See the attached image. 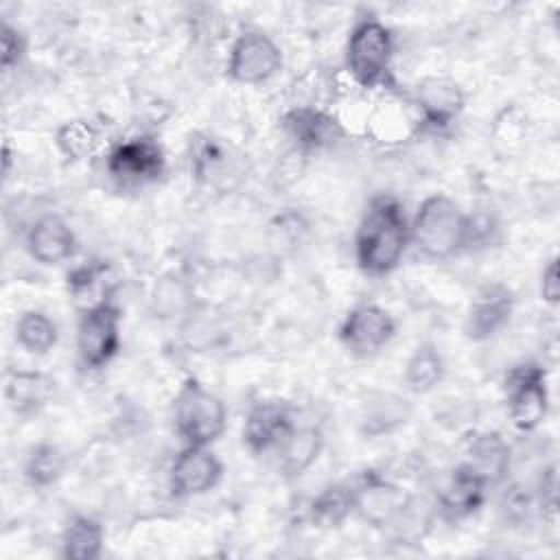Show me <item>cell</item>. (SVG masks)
Instances as JSON below:
<instances>
[{"mask_svg":"<svg viewBox=\"0 0 560 560\" xmlns=\"http://www.w3.org/2000/svg\"><path fill=\"white\" fill-rule=\"evenodd\" d=\"M409 241L427 260H446L468 245V214L448 195H429L409 223Z\"/></svg>","mask_w":560,"mask_h":560,"instance_id":"obj_2","label":"cell"},{"mask_svg":"<svg viewBox=\"0 0 560 560\" xmlns=\"http://www.w3.org/2000/svg\"><path fill=\"white\" fill-rule=\"evenodd\" d=\"M26 55V35L9 24L7 20L0 26V66L2 70H11L22 63Z\"/></svg>","mask_w":560,"mask_h":560,"instance_id":"obj_29","label":"cell"},{"mask_svg":"<svg viewBox=\"0 0 560 560\" xmlns=\"http://www.w3.org/2000/svg\"><path fill=\"white\" fill-rule=\"evenodd\" d=\"M505 405L512 424L518 431H534L549 411L547 372L538 363L514 365L503 381Z\"/></svg>","mask_w":560,"mask_h":560,"instance_id":"obj_5","label":"cell"},{"mask_svg":"<svg viewBox=\"0 0 560 560\" xmlns=\"http://www.w3.org/2000/svg\"><path fill=\"white\" fill-rule=\"evenodd\" d=\"M153 302H155V311H162L166 315H171L173 311H182L188 302L186 287L177 278L175 280H162L155 287Z\"/></svg>","mask_w":560,"mask_h":560,"instance_id":"obj_30","label":"cell"},{"mask_svg":"<svg viewBox=\"0 0 560 560\" xmlns=\"http://www.w3.org/2000/svg\"><path fill=\"white\" fill-rule=\"evenodd\" d=\"M282 129L293 144L304 151L328 149L346 136V129L337 116L313 105L291 107L282 116Z\"/></svg>","mask_w":560,"mask_h":560,"instance_id":"obj_14","label":"cell"},{"mask_svg":"<svg viewBox=\"0 0 560 560\" xmlns=\"http://www.w3.org/2000/svg\"><path fill=\"white\" fill-rule=\"evenodd\" d=\"M514 293L503 282L483 284L470 300L466 313V337L470 341H488L501 332L514 313Z\"/></svg>","mask_w":560,"mask_h":560,"instance_id":"obj_12","label":"cell"},{"mask_svg":"<svg viewBox=\"0 0 560 560\" xmlns=\"http://www.w3.org/2000/svg\"><path fill=\"white\" fill-rule=\"evenodd\" d=\"M13 158V151H11V147H9V142H4V147H2V173H4V177L11 173V160Z\"/></svg>","mask_w":560,"mask_h":560,"instance_id":"obj_33","label":"cell"},{"mask_svg":"<svg viewBox=\"0 0 560 560\" xmlns=\"http://www.w3.org/2000/svg\"><path fill=\"white\" fill-rule=\"evenodd\" d=\"M295 420L293 411L282 400H265L256 402L243 424V444L254 455L278 451L282 442L293 433Z\"/></svg>","mask_w":560,"mask_h":560,"instance_id":"obj_13","label":"cell"},{"mask_svg":"<svg viewBox=\"0 0 560 560\" xmlns=\"http://www.w3.org/2000/svg\"><path fill=\"white\" fill-rule=\"evenodd\" d=\"M446 374V363L442 352L433 343H420L405 363L402 381L405 387L413 394L433 392Z\"/></svg>","mask_w":560,"mask_h":560,"instance_id":"obj_22","label":"cell"},{"mask_svg":"<svg viewBox=\"0 0 560 560\" xmlns=\"http://www.w3.org/2000/svg\"><path fill=\"white\" fill-rule=\"evenodd\" d=\"M164 151L149 136L122 140L107 155V173L127 186L155 182L164 173Z\"/></svg>","mask_w":560,"mask_h":560,"instance_id":"obj_10","label":"cell"},{"mask_svg":"<svg viewBox=\"0 0 560 560\" xmlns=\"http://www.w3.org/2000/svg\"><path fill=\"white\" fill-rule=\"evenodd\" d=\"M394 35L378 18L368 15L354 22L346 44V68L361 88L389 83Z\"/></svg>","mask_w":560,"mask_h":560,"instance_id":"obj_4","label":"cell"},{"mask_svg":"<svg viewBox=\"0 0 560 560\" xmlns=\"http://www.w3.org/2000/svg\"><path fill=\"white\" fill-rule=\"evenodd\" d=\"M57 326L42 311H24L15 322V341L28 354H46L57 346Z\"/></svg>","mask_w":560,"mask_h":560,"instance_id":"obj_26","label":"cell"},{"mask_svg":"<svg viewBox=\"0 0 560 560\" xmlns=\"http://www.w3.org/2000/svg\"><path fill=\"white\" fill-rule=\"evenodd\" d=\"M416 103L422 127L431 131L448 129L464 109V94L457 83L448 79H427L418 85Z\"/></svg>","mask_w":560,"mask_h":560,"instance_id":"obj_16","label":"cell"},{"mask_svg":"<svg viewBox=\"0 0 560 560\" xmlns=\"http://www.w3.org/2000/svg\"><path fill=\"white\" fill-rule=\"evenodd\" d=\"M68 291L74 300L85 302V308H92L109 300V284L105 280V265H83L68 273Z\"/></svg>","mask_w":560,"mask_h":560,"instance_id":"obj_28","label":"cell"},{"mask_svg":"<svg viewBox=\"0 0 560 560\" xmlns=\"http://www.w3.org/2000/svg\"><path fill=\"white\" fill-rule=\"evenodd\" d=\"M223 475V464L208 446H190L177 453L168 472L171 494L177 499L199 497L217 488Z\"/></svg>","mask_w":560,"mask_h":560,"instance_id":"obj_11","label":"cell"},{"mask_svg":"<svg viewBox=\"0 0 560 560\" xmlns=\"http://www.w3.org/2000/svg\"><path fill=\"white\" fill-rule=\"evenodd\" d=\"M538 508H540V514L549 521L556 518V512H558V472H556V466H547L540 475V481H538Z\"/></svg>","mask_w":560,"mask_h":560,"instance_id":"obj_31","label":"cell"},{"mask_svg":"<svg viewBox=\"0 0 560 560\" xmlns=\"http://www.w3.org/2000/svg\"><path fill=\"white\" fill-rule=\"evenodd\" d=\"M322 448H324V433L319 427L315 424L295 427L293 433L278 448L280 470L289 479L300 477L304 470H308L317 462Z\"/></svg>","mask_w":560,"mask_h":560,"instance_id":"obj_20","label":"cell"},{"mask_svg":"<svg viewBox=\"0 0 560 560\" xmlns=\"http://www.w3.org/2000/svg\"><path fill=\"white\" fill-rule=\"evenodd\" d=\"M488 488H490V483L479 472H475L468 464L462 462L451 472V477L440 494L442 516L448 521H462V518L472 516L486 503Z\"/></svg>","mask_w":560,"mask_h":560,"instance_id":"obj_17","label":"cell"},{"mask_svg":"<svg viewBox=\"0 0 560 560\" xmlns=\"http://www.w3.org/2000/svg\"><path fill=\"white\" fill-rule=\"evenodd\" d=\"M475 472H479L490 486L501 483L512 466V448L505 438L497 431L472 433L466 444V462Z\"/></svg>","mask_w":560,"mask_h":560,"instance_id":"obj_18","label":"cell"},{"mask_svg":"<svg viewBox=\"0 0 560 560\" xmlns=\"http://www.w3.org/2000/svg\"><path fill=\"white\" fill-rule=\"evenodd\" d=\"M105 529L88 514H74L61 534V556L68 560H96L103 551Z\"/></svg>","mask_w":560,"mask_h":560,"instance_id":"obj_21","label":"cell"},{"mask_svg":"<svg viewBox=\"0 0 560 560\" xmlns=\"http://www.w3.org/2000/svg\"><path fill=\"white\" fill-rule=\"evenodd\" d=\"M66 453L50 442L35 444L24 459V479L33 488H48L57 483L66 470Z\"/></svg>","mask_w":560,"mask_h":560,"instance_id":"obj_25","label":"cell"},{"mask_svg":"<svg viewBox=\"0 0 560 560\" xmlns=\"http://www.w3.org/2000/svg\"><path fill=\"white\" fill-rule=\"evenodd\" d=\"M350 514H354V492L352 486L339 481L319 490L308 505V516L317 527H339Z\"/></svg>","mask_w":560,"mask_h":560,"instance_id":"obj_24","label":"cell"},{"mask_svg":"<svg viewBox=\"0 0 560 560\" xmlns=\"http://www.w3.org/2000/svg\"><path fill=\"white\" fill-rule=\"evenodd\" d=\"M282 68L280 46L258 28L243 31L230 46L228 77L243 85H260Z\"/></svg>","mask_w":560,"mask_h":560,"instance_id":"obj_7","label":"cell"},{"mask_svg":"<svg viewBox=\"0 0 560 560\" xmlns=\"http://www.w3.org/2000/svg\"><path fill=\"white\" fill-rule=\"evenodd\" d=\"M540 298L545 304L556 306L560 302V273L558 258H551L540 273Z\"/></svg>","mask_w":560,"mask_h":560,"instance_id":"obj_32","label":"cell"},{"mask_svg":"<svg viewBox=\"0 0 560 560\" xmlns=\"http://www.w3.org/2000/svg\"><path fill=\"white\" fill-rule=\"evenodd\" d=\"M173 420L184 444L210 446L225 431L228 409L199 378L186 376L173 400Z\"/></svg>","mask_w":560,"mask_h":560,"instance_id":"obj_3","label":"cell"},{"mask_svg":"<svg viewBox=\"0 0 560 560\" xmlns=\"http://www.w3.org/2000/svg\"><path fill=\"white\" fill-rule=\"evenodd\" d=\"M120 348V308L107 300L81 311L77 326V354L85 370L105 368Z\"/></svg>","mask_w":560,"mask_h":560,"instance_id":"obj_6","label":"cell"},{"mask_svg":"<svg viewBox=\"0 0 560 560\" xmlns=\"http://www.w3.org/2000/svg\"><path fill=\"white\" fill-rule=\"evenodd\" d=\"M409 245V221L392 195H376L361 214L354 234L357 265L368 276L392 273Z\"/></svg>","mask_w":560,"mask_h":560,"instance_id":"obj_1","label":"cell"},{"mask_svg":"<svg viewBox=\"0 0 560 560\" xmlns=\"http://www.w3.org/2000/svg\"><path fill=\"white\" fill-rule=\"evenodd\" d=\"M354 514L372 527H387L396 523L409 508V494L376 470H363L352 486Z\"/></svg>","mask_w":560,"mask_h":560,"instance_id":"obj_8","label":"cell"},{"mask_svg":"<svg viewBox=\"0 0 560 560\" xmlns=\"http://www.w3.org/2000/svg\"><path fill=\"white\" fill-rule=\"evenodd\" d=\"M98 142L101 136L96 127L83 118L68 120L55 131V144L59 153L70 162H81L90 158L98 149Z\"/></svg>","mask_w":560,"mask_h":560,"instance_id":"obj_27","label":"cell"},{"mask_svg":"<svg viewBox=\"0 0 560 560\" xmlns=\"http://www.w3.org/2000/svg\"><path fill=\"white\" fill-rule=\"evenodd\" d=\"M26 249L39 265L52 267L74 254L77 238L59 214H42L26 232Z\"/></svg>","mask_w":560,"mask_h":560,"instance_id":"obj_15","label":"cell"},{"mask_svg":"<svg viewBox=\"0 0 560 560\" xmlns=\"http://www.w3.org/2000/svg\"><path fill=\"white\" fill-rule=\"evenodd\" d=\"M396 335V319L376 304H359L348 311L339 326V341L357 357L383 350Z\"/></svg>","mask_w":560,"mask_h":560,"instance_id":"obj_9","label":"cell"},{"mask_svg":"<svg viewBox=\"0 0 560 560\" xmlns=\"http://www.w3.org/2000/svg\"><path fill=\"white\" fill-rule=\"evenodd\" d=\"M409 413H411V407L405 398L394 396V394H381L378 398L370 400L363 407L361 431L368 438L387 435V433L396 431L400 424H405Z\"/></svg>","mask_w":560,"mask_h":560,"instance_id":"obj_23","label":"cell"},{"mask_svg":"<svg viewBox=\"0 0 560 560\" xmlns=\"http://www.w3.org/2000/svg\"><path fill=\"white\" fill-rule=\"evenodd\" d=\"M55 381L33 370H9L4 376V400L15 416L37 413L52 396Z\"/></svg>","mask_w":560,"mask_h":560,"instance_id":"obj_19","label":"cell"}]
</instances>
